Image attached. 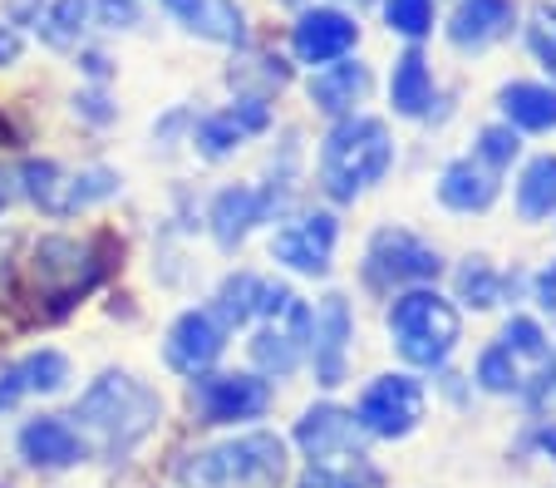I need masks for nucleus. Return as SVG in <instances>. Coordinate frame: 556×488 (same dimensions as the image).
Returning a JSON list of instances; mask_svg holds the SVG:
<instances>
[{
  "mask_svg": "<svg viewBox=\"0 0 556 488\" xmlns=\"http://www.w3.org/2000/svg\"><path fill=\"white\" fill-rule=\"evenodd\" d=\"M74 420H79V435H85L89 449H99V454H109V459H124L157 429L163 400H157V390L143 385L138 375L109 371L79 395Z\"/></svg>",
  "mask_w": 556,
  "mask_h": 488,
  "instance_id": "nucleus-1",
  "label": "nucleus"
},
{
  "mask_svg": "<svg viewBox=\"0 0 556 488\" xmlns=\"http://www.w3.org/2000/svg\"><path fill=\"white\" fill-rule=\"evenodd\" d=\"M394 163V138H389L384 118L345 114L320 143V183L336 202H355L369 192Z\"/></svg>",
  "mask_w": 556,
  "mask_h": 488,
  "instance_id": "nucleus-2",
  "label": "nucleus"
},
{
  "mask_svg": "<svg viewBox=\"0 0 556 488\" xmlns=\"http://www.w3.org/2000/svg\"><path fill=\"white\" fill-rule=\"evenodd\" d=\"M286 464H291L286 439L252 429V435H237L227 445L202 449V454H188L178 478L188 488H281Z\"/></svg>",
  "mask_w": 556,
  "mask_h": 488,
  "instance_id": "nucleus-3",
  "label": "nucleus"
},
{
  "mask_svg": "<svg viewBox=\"0 0 556 488\" xmlns=\"http://www.w3.org/2000/svg\"><path fill=\"white\" fill-rule=\"evenodd\" d=\"M458 311L429 287H414L394 301L389 311V336H394V351L404 355L419 371H439L443 361L458 346Z\"/></svg>",
  "mask_w": 556,
  "mask_h": 488,
  "instance_id": "nucleus-4",
  "label": "nucleus"
},
{
  "mask_svg": "<svg viewBox=\"0 0 556 488\" xmlns=\"http://www.w3.org/2000/svg\"><path fill=\"white\" fill-rule=\"evenodd\" d=\"M256 321L262 326H256V340H252V361L266 375H291L311 355V306L291 287H271L266 281Z\"/></svg>",
  "mask_w": 556,
  "mask_h": 488,
  "instance_id": "nucleus-5",
  "label": "nucleus"
},
{
  "mask_svg": "<svg viewBox=\"0 0 556 488\" xmlns=\"http://www.w3.org/2000/svg\"><path fill=\"white\" fill-rule=\"evenodd\" d=\"M359 435H365L359 420L350 410H340V404H315V410L301 414V425H295V445L305 449L311 468L375 484V468H369L365 449H359Z\"/></svg>",
  "mask_w": 556,
  "mask_h": 488,
  "instance_id": "nucleus-6",
  "label": "nucleus"
},
{
  "mask_svg": "<svg viewBox=\"0 0 556 488\" xmlns=\"http://www.w3.org/2000/svg\"><path fill=\"white\" fill-rule=\"evenodd\" d=\"M552 355V336L542 321L532 316H513L503 326V336L493 340L478 361V385L488 395H527V385L536 380V371Z\"/></svg>",
  "mask_w": 556,
  "mask_h": 488,
  "instance_id": "nucleus-7",
  "label": "nucleus"
},
{
  "mask_svg": "<svg viewBox=\"0 0 556 488\" xmlns=\"http://www.w3.org/2000/svg\"><path fill=\"white\" fill-rule=\"evenodd\" d=\"M21 178H25V192L54 217L85 213V208H94V202H104L118 192V173H109V168L74 173V168H60V163H25Z\"/></svg>",
  "mask_w": 556,
  "mask_h": 488,
  "instance_id": "nucleus-8",
  "label": "nucleus"
},
{
  "mask_svg": "<svg viewBox=\"0 0 556 488\" xmlns=\"http://www.w3.org/2000/svg\"><path fill=\"white\" fill-rule=\"evenodd\" d=\"M439 272H443L439 252H433L429 242H419L414 233H404V227L375 233V242H369V252H365V276L384 291L389 287H429Z\"/></svg>",
  "mask_w": 556,
  "mask_h": 488,
  "instance_id": "nucleus-9",
  "label": "nucleus"
},
{
  "mask_svg": "<svg viewBox=\"0 0 556 488\" xmlns=\"http://www.w3.org/2000/svg\"><path fill=\"white\" fill-rule=\"evenodd\" d=\"M355 420H359V429L375 439L414 435L424 420V385L409 380V375H379V380L359 395Z\"/></svg>",
  "mask_w": 556,
  "mask_h": 488,
  "instance_id": "nucleus-10",
  "label": "nucleus"
},
{
  "mask_svg": "<svg viewBox=\"0 0 556 488\" xmlns=\"http://www.w3.org/2000/svg\"><path fill=\"white\" fill-rule=\"evenodd\" d=\"M192 404L207 425H237V420H262L271 410V385L256 375H222L202 371L192 375Z\"/></svg>",
  "mask_w": 556,
  "mask_h": 488,
  "instance_id": "nucleus-11",
  "label": "nucleus"
},
{
  "mask_svg": "<svg viewBox=\"0 0 556 488\" xmlns=\"http://www.w3.org/2000/svg\"><path fill=\"white\" fill-rule=\"evenodd\" d=\"M340 242V223L330 213H305L295 223H286L281 233L271 237V256L281 266L301 276H326L330 272V256H336Z\"/></svg>",
  "mask_w": 556,
  "mask_h": 488,
  "instance_id": "nucleus-12",
  "label": "nucleus"
},
{
  "mask_svg": "<svg viewBox=\"0 0 556 488\" xmlns=\"http://www.w3.org/2000/svg\"><path fill=\"white\" fill-rule=\"evenodd\" d=\"M231 330L217 321V311L202 306V311H182L178 321H173L168 340H163V361L173 365L178 375H202L212 371V361L222 355V346H227Z\"/></svg>",
  "mask_w": 556,
  "mask_h": 488,
  "instance_id": "nucleus-13",
  "label": "nucleus"
},
{
  "mask_svg": "<svg viewBox=\"0 0 556 488\" xmlns=\"http://www.w3.org/2000/svg\"><path fill=\"white\" fill-rule=\"evenodd\" d=\"M350 336H355V321H350V301L345 297H326L311 311V365L320 385H340L345 380V355H350Z\"/></svg>",
  "mask_w": 556,
  "mask_h": 488,
  "instance_id": "nucleus-14",
  "label": "nucleus"
},
{
  "mask_svg": "<svg viewBox=\"0 0 556 488\" xmlns=\"http://www.w3.org/2000/svg\"><path fill=\"white\" fill-rule=\"evenodd\" d=\"M355 40H359V25L350 21L345 11H336V5H315V11H305L291 30V50L301 54L305 64L345 60V54L355 50Z\"/></svg>",
  "mask_w": 556,
  "mask_h": 488,
  "instance_id": "nucleus-15",
  "label": "nucleus"
},
{
  "mask_svg": "<svg viewBox=\"0 0 556 488\" xmlns=\"http://www.w3.org/2000/svg\"><path fill=\"white\" fill-rule=\"evenodd\" d=\"M497 192H503V168H493V163L478 159V153L448 163L439 178V198L453 213H488L497 202Z\"/></svg>",
  "mask_w": 556,
  "mask_h": 488,
  "instance_id": "nucleus-16",
  "label": "nucleus"
},
{
  "mask_svg": "<svg viewBox=\"0 0 556 488\" xmlns=\"http://www.w3.org/2000/svg\"><path fill=\"white\" fill-rule=\"evenodd\" d=\"M21 454L40 468H74V464H85L89 459V445L70 420L45 414V420H30V425L21 429Z\"/></svg>",
  "mask_w": 556,
  "mask_h": 488,
  "instance_id": "nucleus-17",
  "label": "nucleus"
},
{
  "mask_svg": "<svg viewBox=\"0 0 556 488\" xmlns=\"http://www.w3.org/2000/svg\"><path fill=\"white\" fill-rule=\"evenodd\" d=\"M271 124V109L262 104V99H242V104L222 109V114H207L198 124V149L207 153V159H227L231 149H242L252 134H262V128Z\"/></svg>",
  "mask_w": 556,
  "mask_h": 488,
  "instance_id": "nucleus-18",
  "label": "nucleus"
},
{
  "mask_svg": "<svg viewBox=\"0 0 556 488\" xmlns=\"http://www.w3.org/2000/svg\"><path fill=\"white\" fill-rule=\"evenodd\" d=\"M276 208V198L271 192H262V188H247V183H237V188H227V192H217V202H212V213H207V223H212V237H217V247H237L247 233H252L256 223H266V213Z\"/></svg>",
  "mask_w": 556,
  "mask_h": 488,
  "instance_id": "nucleus-19",
  "label": "nucleus"
},
{
  "mask_svg": "<svg viewBox=\"0 0 556 488\" xmlns=\"http://www.w3.org/2000/svg\"><path fill=\"white\" fill-rule=\"evenodd\" d=\"M517 21L513 0H458V11L448 21V40L458 50H488L497 45Z\"/></svg>",
  "mask_w": 556,
  "mask_h": 488,
  "instance_id": "nucleus-20",
  "label": "nucleus"
},
{
  "mask_svg": "<svg viewBox=\"0 0 556 488\" xmlns=\"http://www.w3.org/2000/svg\"><path fill=\"white\" fill-rule=\"evenodd\" d=\"M369 95V70L359 60H330L320 75H311V104L320 114H355V104Z\"/></svg>",
  "mask_w": 556,
  "mask_h": 488,
  "instance_id": "nucleus-21",
  "label": "nucleus"
},
{
  "mask_svg": "<svg viewBox=\"0 0 556 488\" xmlns=\"http://www.w3.org/2000/svg\"><path fill=\"white\" fill-rule=\"evenodd\" d=\"M173 15H178L182 30L202 35V40L217 45H242L247 40V21L231 0H163Z\"/></svg>",
  "mask_w": 556,
  "mask_h": 488,
  "instance_id": "nucleus-22",
  "label": "nucleus"
},
{
  "mask_svg": "<svg viewBox=\"0 0 556 488\" xmlns=\"http://www.w3.org/2000/svg\"><path fill=\"white\" fill-rule=\"evenodd\" d=\"M503 118L522 134H552L556 128V85H532V79H517L497 95Z\"/></svg>",
  "mask_w": 556,
  "mask_h": 488,
  "instance_id": "nucleus-23",
  "label": "nucleus"
},
{
  "mask_svg": "<svg viewBox=\"0 0 556 488\" xmlns=\"http://www.w3.org/2000/svg\"><path fill=\"white\" fill-rule=\"evenodd\" d=\"M389 104L394 114L404 118H424L433 104V75H429V60L424 50H404L394 60V75H389Z\"/></svg>",
  "mask_w": 556,
  "mask_h": 488,
  "instance_id": "nucleus-24",
  "label": "nucleus"
},
{
  "mask_svg": "<svg viewBox=\"0 0 556 488\" xmlns=\"http://www.w3.org/2000/svg\"><path fill=\"white\" fill-rule=\"evenodd\" d=\"M517 217L522 223H546L556 217V153H542L517 178Z\"/></svg>",
  "mask_w": 556,
  "mask_h": 488,
  "instance_id": "nucleus-25",
  "label": "nucleus"
},
{
  "mask_svg": "<svg viewBox=\"0 0 556 488\" xmlns=\"http://www.w3.org/2000/svg\"><path fill=\"white\" fill-rule=\"evenodd\" d=\"M262 297H266V281H262V276L237 272V276H227V281L217 287V297H212V311H217V321L227 330H237V326H252V321H256V311H262Z\"/></svg>",
  "mask_w": 556,
  "mask_h": 488,
  "instance_id": "nucleus-26",
  "label": "nucleus"
},
{
  "mask_svg": "<svg viewBox=\"0 0 556 488\" xmlns=\"http://www.w3.org/2000/svg\"><path fill=\"white\" fill-rule=\"evenodd\" d=\"M89 11H94V0H54V5L35 25H40L45 45H54V50H70V45H79V35H85Z\"/></svg>",
  "mask_w": 556,
  "mask_h": 488,
  "instance_id": "nucleus-27",
  "label": "nucleus"
},
{
  "mask_svg": "<svg viewBox=\"0 0 556 488\" xmlns=\"http://www.w3.org/2000/svg\"><path fill=\"white\" fill-rule=\"evenodd\" d=\"M503 276H497V266L488 262V256H468V266L458 272V291H463V301H472L478 311H488V306H497L503 301Z\"/></svg>",
  "mask_w": 556,
  "mask_h": 488,
  "instance_id": "nucleus-28",
  "label": "nucleus"
},
{
  "mask_svg": "<svg viewBox=\"0 0 556 488\" xmlns=\"http://www.w3.org/2000/svg\"><path fill=\"white\" fill-rule=\"evenodd\" d=\"M384 21L404 40H424L433 30V0H384Z\"/></svg>",
  "mask_w": 556,
  "mask_h": 488,
  "instance_id": "nucleus-29",
  "label": "nucleus"
},
{
  "mask_svg": "<svg viewBox=\"0 0 556 488\" xmlns=\"http://www.w3.org/2000/svg\"><path fill=\"white\" fill-rule=\"evenodd\" d=\"M15 371H21V385H25V390H40V395L60 390V385L70 380V361H64L60 351H35L30 361H21Z\"/></svg>",
  "mask_w": 556,
  "mask_h": 488,
  "instance_id": "nucleus-30",
  "label": "nucleus"
},
{
  "mask_svg": "<svg viewBox=\"0 0 556 488\" xmlns=\"http://www.w3.org/2000/svg\"><path fill=\"white\" fill-rule=\"evenodd\" d=\"M472 153H478V159H488L493 168L507 173L517 163V153H522V138H517L513 124H488L483 134H478V143H472Z\"/></svg>",
  "mask_w": 556,
  "mask_h": 488,
  "instance_id": "nucleus-31",
  "label": "nucleus"
},
{
  "mask_svg": "<svg viewBox=\"0 0 556 488\" xmlns=\"http://www.w3.org/2000/svg\"><path fill=\"white\" fill-rule=\"evenodd\" d=\"M527 45H532L536 64H542L546 75L556 79V11H552V5H536V11H532V25H527Z\"/></svg>",
  "mask_w": 556,
  "mask_h": 488,
  "instance_id": "nucleus-32",
  "label": "nucleus"
},
{
  "mask_svg": "<svg viewBox=\"0 0 556 488\" xmlns=\"http://www.w3.org/2000/svg\"><path fill=\"white\" fill-rule=\"evenodd\" d=\"M527 400H532L536 410H552V404H556V351L546 355V365L536 371V380L527 385Z\"/></svg>",
  "mask_w": 556,
  "mask_h": 488,
  "instance_id": "nucleus-33",
  "label": "nucleus"
},
{
  "mask_svg": "<svg viewBox=\"0 0 556 488\" xmlns=\"http://www.w3.org/2000/svg\"><path fill=\"white\" fill-rule=\"evenodd\" d=\"M94 11H99V21H104L109 30H124V25L138 21V5H134V0H94Z\"/></svg>",
  "mask_w": 556,
  "mask_h": 488,
  "instance_id": "nucleus-34",
  "label": "nucleus"
},
{
  "mask_svg": "<svg viewBox=\"0 0 556 488\" xmlns=\"http://www.w3.org/2000/svg\"><path fill=\"white\" fill-rule=\"evenodd\" d=\"M536 306H542V316L556 326V262L536 272Z\"/></svg>",
  "mask_w": 556,
  "mask_h": 488,
  "instance_id": "nucleus-35",
  "label": "nucleus"
},
{
  "mask_svg": "<svg viewBox=\"0 0 556 488\" xmlns=\"http://www.w3.org/2000/svg\"><path fill=\"white\" fill-rule=\"evenodd\" d=\"M25 395V385H21V371H0V410H11L15 400Z\"/></svg>",
  "mask_w": 556,
  "mask_h": 488,
  "instance_id": "nucleus-36",
  "label": "nucleus"
},
{
  "mask_svg": "<svg viewBox=\"0 0 556 488\" xmlns=\"http://www.w3.org/2000/svg\"><path fill=\"white\" fill-rule=\"evenodd\" d=\"M532 445L542 449V454H546V459H552V464H556V425H552V420H542V425L532 429Z\"/></svg>",
  "mask_w": 556,
  "mask_h": 488,
  "instance_id": "nucleus-37",
  "label": "nucleus"
},
{
  "mask_svg": "<svg viewBox=\"0 0 556 488\" xmlns=\"http://www.w3.org/2000/svg\"><path fill=\"white\" fill-rule=\"evenodd\" d=\"M21 60V35L11 25H0V64H15Z\"/></svg>",
  "mask_w": 556,
  "mask_h": 488,
  "instance_id": "nucleus-38",
  "label": "nucleus"
},
{
  "mask_svg": "<svg viewBox=\"0 0 556 488\" xmlns=\"http://www.w3.org/2000/svg\"><path fill=\"white\" fill-rule=\"evenodd\" d=\"M11 15H15V25L40 21V0H11Z\"/></svg>",
  "mask_w": 556,
  "mask_h": 488,
  "instance_id": "nucleus-39",
  "label": "nucleus"
},
{
  "mask_svg": "<svg viewBox=\"0 0 556 488\" xmlns=\"http://www.w3.org/2000/svg\"><path fill=\"white\" fill-rule=\"evenodd\" d=\"M11 198H15V188H11V178H5V173H0V213H5V208H11Z\"/></svg>",
  "mask_w": 556,
  "mask_h": 488,
  "instance_id": "nucleus-40",
  "label": "nucleus"
},
{
  "mask_svg": "<svg viewBox=\"0 0 556 488\" xmlns=\"http://www.w3.org/2000/svg\"><path fill=\"white\" fill-rule=\"evenodd\" d=\"M355 5H369V0H355Z\"/></svg>",
  "mask_w": 556,
  "mask_h": 488,
  "instance_id": "nucleus-41",
  "label": "nucleus"
}]
</instances>
